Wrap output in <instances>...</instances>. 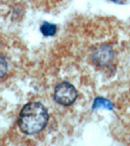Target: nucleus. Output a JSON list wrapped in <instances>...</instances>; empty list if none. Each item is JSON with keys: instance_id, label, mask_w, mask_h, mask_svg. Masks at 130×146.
<instances>
[{"instance_id": "f257e3e1", "label": "nucleus", "mask_w": 130, "mask_h": 146, "mask_svg": "<svg viewBox=\"0 0 130 146\" xmlns=\"http://www.w3.org/2000/svg\"><path fill=\"white\" fill-rule=\"evenodd\" d=\"M48 122V112L43 104L29 102L21 110L18 125L25 135H35L44 129Z\"/></svg>"}, {"instance_id": "f03ea898", "label": "nucleus", "mask_w": 130, "mask_h": 146, "mask_svg": "<svg viewBox=\"0 0 130 146\" xmlns=\"http://www.w3.org/2000/svg\"><path fill=\"white\" fill-rule=\"evenodd\" d=\"M77 98V92L72 84L62 82L58 84L54 91V98L59 104L70 106L74 102Z\"/></svg>"}, {"instance_id": "39448f33", "label": "nucleus", "mask_w": 130, "mask_h": 146, "mask_svg": "<svg viewBox=\"0 0 130 146\" xmlns=\"http://www.w3.org/2000/svg\"><path fill=\"white\" fill-rule=\"evenodd\" d=\"M98 107H105L107 109H113V104L106 98H97L93 103V109Z\"/></svg>"}, {"instance_id": "7ed1b4c3", "label": "nucleus", "mask_w": 130, "mask_h": 146, "mask_svg": "<svg viewBox=\"0 0 130 146\" xmlns=\"http://www.w3.org/2000/svg\"><path fill=\"white\" fill-rule=\"evenodd\" d=\"M113 56V53L112 48L109 45H103L98 47L95 50V53L93 55V60L99 66H104L111 62Z\"/></svg>"}, {"instance_id": "20e7f679", "label": "nucleus", "mask_w": 130, "mask_h": 146, "mask_svg": "<svg viewBox=\"0 0 130 146\" xmlns=\"http://www.w3.org/2000/svg\"><path fill=\"white\" fill-rule=\"evenodd\" d=\"M40 30H41L42 34L44 36H53L54 34L56 33V25H51L49 23H44L43 25L40 27Z\"/></svg>"}]
</instances>
